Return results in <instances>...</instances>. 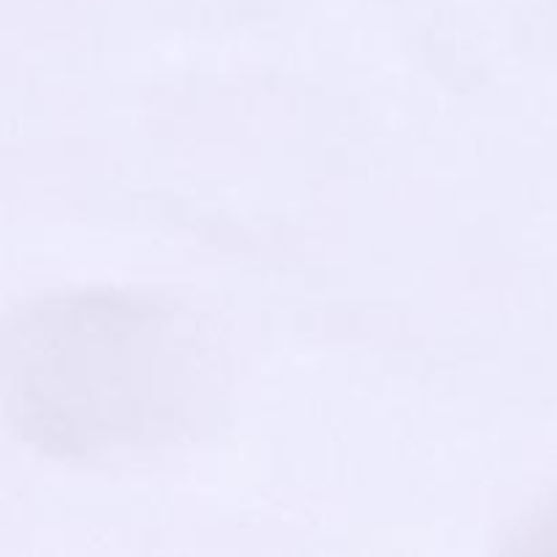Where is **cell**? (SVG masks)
Wrapping results in <instances>:
<instances>
[{"mask_svg": "<svg viewBox=\"0 0 557 557\" xmlns=\"http://www.w3.org/2000/svg\"><path fill=\"white\" fill-rule=\"evenodd\" d=\"M215 337L183 302L128 288L27 299L0 332L9 428L38 455L107 462L196 438L226 395Z\"/></svg>", "mask_w": 557, "mask_h": 557, "instance_id": "cell-1", "label": "cell"}, {"mask_svg": "<svg viewBox=\"0 0 557 557\" xmlns=\"http://www.w3.org/2000/svg\"><path fill=\"white\" fill-rule=\"evenodd\" d=\"M498 557H557V498L533 509L506 536Z\"/></svg>", "mask_w": 557, "mask_h": 557, "instance_id": "cell-2", "label": "cell"}]
</instances>
